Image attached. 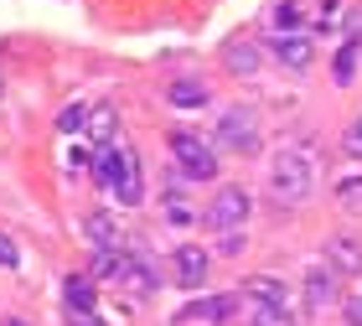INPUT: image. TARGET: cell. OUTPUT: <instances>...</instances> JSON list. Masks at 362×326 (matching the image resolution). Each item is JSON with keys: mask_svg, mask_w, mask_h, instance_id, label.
Masks as SVG:
<instances>
[{"mask_svg": "<svg viewBox=\"0 0 362 326\" xmlns=\"http://www.w3.org/2000/svg\"><path fill=\"white\" fill-rule=\"evenodd\" d=\"M93 176L119 197V207H135L140 202V156L129 151V145H109V151H98L93 156Z\"/></svg>", "mask_w": 362, "mask_h": 326, "instance_id": "1", "label": "cell"}, {"mask_svg": "<svg viewBox=\"0 0 362 326\" xmlns=\"http://www.w3.org/2000/svg\"><path fill=\"white\" fill-rule=\"evenodd\" d=\"M269 192H274V202H305L310 197V161L300 151H279L269 161Z\"/></svg>", "mask_w": 362, "mask_h": 326, "instance_id": "2", "label": "cell"}, {"mask_svg": "<svg viewBox=\"0 0 362 326\" xmlns=\"http://www.w3.org/2000/svg\"><path fill=\"white\" fill-rule=\"evenodd\" d=\"M171 156H176L181 176H192V182H212L218 176V151L202 135H192V129H176L171 135Z\"/></svg>", "mask_w": 362, "mask_h": 326, "instance_id": "3", "label": "cell"}, {"mask_svg": "<svg viewBox=\"0 0 362 326\" xmlns=\"http://www.w3.org/2000/svg\"><path fill=\"white\" fill-rule=\"evenodd\" d=\"M114 280L129 285V290H156L160 285V269H156V259L140 249V243H124V249H114Z\"/></svg>", "mask_w": 362, "mask_h": 326, "instance_id": "4", "label": "cell"}, {"mask_svg": "<svg viewBox=\"0 0 362 326\" xmlns=\"http://www.w3.org/2000/svg\"><path fill=\"white\" fill-rule=\"evenodd\" d=\"M249 207H254V202H249V192H243V187H223L218 197L207 202L202 223H207V228H218V233H233V228L249 218Z\"/></svg>", "mask_w": 362, "mask_h": 326, "instance_id": "5", "label": "cell"}, {"mask_svg": "<svg viewBox=\"0 0 362 326\" xmlns=\"http://www.w3.org/2000/svg\"><path fill=\"white\" fill-rule=\"evenodd\" d=\"M218 140L228 145V151H254V145H259L254 114H249V109H228L223 120H218Z\"/></svg>", "mask_w": 362, "mask_h": 326, "instance_id": "6", "label": "cell"}, {"mask_svg": "<svg viewBox=\"0 0 362 326\" xmlns=\"http://www.w3.org/2000/svg\"><path fill=\"white\" fill-rule=\"evenodd\" d=\"M238 311V301L233 296H202V301H192V305H181L176 321H202V326H223V321H233Z\"/></svg>", "mask_w": 362, "mask_h": 326, "instance_id": "7", "label": "cell"}, {"mask_svg": "<svg viewBox=\"0 0 362 326\" xmlns=\"http://www.w3.org/2000/svg\"><path fill=\"white\" fill-rule=\"evenodd\" d=\"M176 280L187 285V290H197V285L207 280V254L197 249V243H181V249H176Z\"/></svg>", "mask_w": 362, "mask_h": 326, "instance_id": "8", "label": "cell"}, {"mask_svg": "<svg viewBox=\"0 0 362 326\" xmlns=\"http://www.w3.org/2000/svg\"><path fill=\"white\" fill-rule=\"evenodd\" d=\"M337 296H341L337 290V269H310V280H305V305L310 311H326Z\"/></svg>", "mask_w": 362, "mask_h": 326, "instance_id": "9", "label": "cell"}, {"mask_svg": "<svg viewBox=\"0 0 362 326\" xmlns=\"http://www.w3.org/2000/svg\"><path fill=\"white\" fill-rule=\"evenodd\" d=\"M259 62H264V57H259V47L254 42H223V68L228 73H259Z\"/></svg>", "mask_w": 362, "mask_h": 326, "instance_id": "10", "label": "cell"}, {"mask_svg": "<svg viewBox=\"0 0 362 326\" xmlns=\"http://www.w3.org/2000/svg\"><path fill=\"white\" fill-rule=\"evenodd\" d=\"M269 52L279 62H290V68H310V42L300 31H290V37H269Z\"/></svg>", "mask_w": 362, "mask_h": 326, "instance_id": "11", "label": "cell"}, {"mask_svg": "<svg viewBox=\"0 0 362 326\" xmlns=\"http://www.w3.org/2000/svg\"><path fill=\"white\" fill-rule=\"evenodd\" d=\"M166 99L176 109H202L207 104V83H202V78H176V83L166 88Z\"/></svg>", "mask_w": 362, "mask_h": 326, "instance_id": "12", "label": "cell"}, {"mask_svg": "<svg viewBox=\"0 0 362 326\" xmlns=\"http://www.w3.org/2000/svg\"><path fill=\"white\" fill-rule=\"evenodd\" d=\"M62 301H68L73 316H88L93 311V285L83 280V274H68V280H62Z\"/></svg>", "mask_w": 362, "mask_h": 326, "instance_id": "13", "label": "cell"}, {"mask_svg": "<svg viewBox=\"0 0 362 326\" xmlns=\"http://www.w3.org/2000/svg\"><path fill=\"white\" fill-rule=\"evenodd\" d=\"M83 233L98 243V249H119V228H114L109 213H88V218H83Z\"/></svg>", "mask_w": 362, "mask_h": 326, "instance_id": "14", "label": "cell"}, {"mask_svg": "<svg viewBox=\"0 0 362 326\" xmlns=\"http://www.w3.org/2000/svg\"><path fill=\"white\" fill-rule=\"evenodd\" d=\"M88 135L98 140V151H109V145H119V124H114V109H88Z\"/></svg>", "mask_w": 362, "mask_h": 326, "instance_id": "15", "label": "cell"}, {"mask_svg": "<svg viewBox=\"0 0 362 326\" xmlns=\"http://www.w3.org/2000/svg\"><path fill=\"white\" fill-rule=\"evenodd\" d=\"M326 249H332V264H337V269H347V274L362 269V243H357V238H332Z\"/></svg>", "mask_w": 362, "mask_h": 326, "instance_id": "16", "label": "cell"}, {"mask_svg": "<svg viewBox=\"0 0 362 326\" xmlns=\"http://www.w3.org/2000/svg\"><path fill=\"white\" fill-rule=\"evenodd\" d=\"M269 26H274V37H290V31L300 26V0H274L269 6Z\"/></svg>", "mask_w": 362, "mask_h": 326, "instance_id": "17", "label": "cell"}, {"mask_svg": "<svg viewBox=\"0 0 362 326\" xmlns=\"http://www.w3.org/2000/svg\"><path fill=\"white\" fill-rule=\"evenodd\" d=\"M249 296L259 305H285V290H279V280H269V274H254L249 280Z\"/></svg>", "mask_w": 362, "mask_h": 326, "instance_id": "18", "label": "cell"}, {"mask_svg": "<svg viewBox=\"0 0 362 326\" xmlns=\"http://www.w3.org/2000/svg\"><path fill=\"white\" fill-rule=\"evenodd\" d=\"M57 129L62 135H78V129H88V104H68L57 114Z\"/></svg>", "mask_w": 362, "mask_h": 326, "instance_id": "19", "label": "cell"}, {"mask_svg": "<svg viewBox=\"0 0 362 326\" xmlns=\"http://www.w3.org/2000/svg\"><path fill=\"white\" fill-rule=\"evenodd\" d=\"M332 73H337V83H352V73H357V42H347V47L337 52Z\"/></svg>", "mask_w": 362, "mask_h": 326, "instance_id": "20", "label": "cell"}, {"mask_svg": "<svg viewBox=\"0 0 362 326\" xmlns=\"http://www.w3.org/2000/svg\"><path fill=\"white\" fill-rule=\"evenodd\" d=\"M249 326H290V316H285V305H254Z\"/></svg>", "mask_w": 362, "mask_h": 326, "instance_id": "21", "label": "cell"}, {"mask_svg": "<svg viewBox=\"0 0 362 326\" xmlns=\"http://www.w3.org/2000/svg\"><path fill=\"white\" fill-rule=\"evenodd\" d=\"M337 202H341V207H352V213H362V176H352V182H341V187H337Z\"/></svg>", "mask_w": 362, "mask_h": 326, "instance_id": "22", "label": "cell"}, {"mask_svg": "<svg viewBox=\"0 0 362 326\" xmlns=\"http://www.w3.org/2000/svg\"><path fill=\"white\" fill-rule=\"evenodd\" d=\"M341 145H347V156H352V161H362V114H357V120L347 124V135H341Z\"/></svg>", "mask_w": 362, "mask_h": 326, "instance_id": "23", "label": "cell"}, {"mask_svg": "<svg viewBox=\"0 0 362 326\" xmlns=\"http://www.w3.org/2000/svg\"><path fill=\"white\" fill-rule=\"evenodd\" d=\"M16 259H21V249H16V243L0 233V269H16Z\"/></svg>", "mask_w": 362, "mask_h": 326, "instance_id": "24", "label": "cell"}, {"mask_svg": "<svg viewBox=\"0 0 362 326\" xmlns=\"http://www.w3.org/2000/svg\"><path fill=\"white\" fill-rule=\"evenodd\" d=\"M218 249H223L228 259H233V254H243V233H238V228H233V233H223V238H218Z\"/></svg>", "mask_w": 362, "mask_h": 326, "instance_id": "25", "label": "cell"}, {"mask_svg": "<svg viewBox=\"0 0 362 326\" xmlns=\"http://www.w3.org/2000/svg\"><path fill=\"white\" fill-rule=\"evenodd\" d=\"M88 166H93L88 151H68V171H88Z\"/></svg>", "mask_w": 362, "mask_h": 326, "instance_id": "26", "label": "cell"}, {"mask_svg": "<svg viewBox=\"0 0 362 326\" xmlns=\"http://www.w3.org/2000/svg\"><path fill=\"white\" fill-rule=\"evenodd\" d=\"M171 207H166V213H171V223H192V213H187V207H181V197H166Z\"/></svg>", "mask_w": 362, "mask_h": 326, "instance_id": "27", "label": "cell"}, {"mask_svg": "<svg viewBox=\"0 0 362 326\" xmlns=\"http://www.w3.org/2000/svg\"><path fill=\"white\" fill-rule=\"evenodd\" d=\"M347 326H362V296L347 301Z\"/></svg>", "mask_w": 362, "mask_h": 326, "instance_id": "28", "label": "cell"}, {"mask_svg": "<svg viewBox=\"0 0 362 326\" xmlns=\"http://www.w3.org/2000/svg\"><path fill=\"white\" fill-rule=\"evenodd\" d=\"M73 326H104V321H98V316H93V311H88V316H78V321H73Z\"/></svg>", "mask_w": 362, "mask_h": 326, "instance_id": "29", "label": "cell"}, {"mask_svg": "<svg viewBox=\"0 0 362 326\" xmlns=\"http://www.w3.org/2000/svg\"><path fill=\"white\" fill-rule=\"evenodd\" d=\"M6 326H26V321H6Z\"/></svg>", "mask_w": 362, "mask_h": 326, "instance_id": "30", "label": "cell"}]
</instances>
